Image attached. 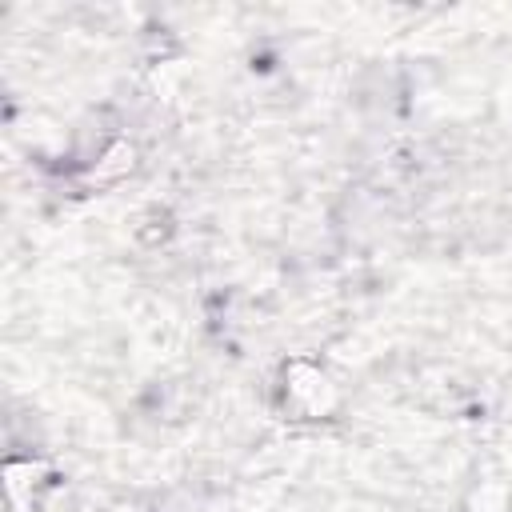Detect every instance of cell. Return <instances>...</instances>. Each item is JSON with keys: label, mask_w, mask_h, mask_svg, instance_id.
I'll return each instance as SVG.
<instances>
[{"label": "cell", "mask_w": 512, "mask_h": 512, "mask_svg": "<svg viewBox=\"0 0 512 512\" xmlns=\"http://www.w3.org/2000/svg\"><path fill=\"white\" fill-rule=\"evenodd\" d=\"M276 408L284 420H328L340 408V384L312 356H292L280 364L272 384Z\"/></svg>", "instance_id": "1"}, {"label": "cell", "mask_w": 512, "mask_h": 512, "mask_svg": "<svg viewBox=\"0 0 512 512\" xmlns=\"http://www.w3.org/2000/svg\"><path fill=\"white\" fill-rule=\"evenodd\" d=\"M48 476H52L48 464H40V460H32V456H28V460H8V464H4V492H8L12 508L32 512L36 496H40L44 488H52Z\"/></svg>", "instance_id": "2"}]
</instances>
